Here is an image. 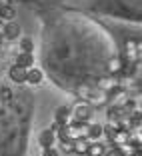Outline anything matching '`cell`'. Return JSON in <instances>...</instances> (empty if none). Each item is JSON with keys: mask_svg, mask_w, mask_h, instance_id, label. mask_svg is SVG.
Returning a JSON list of instances; mask_svg holds the SVG:
<instances>
[{"mask_svg": "<svg viewBox=\"0 0 142 156\" xmlns=\"http://www.w3.org/2000/svg\"><path fill=\"white\" fill-rule=\"evenodd\" d=\"M72 110V120L74 122H90V116H92V106L88 100H78L74 104Z\"/></svg>", "mask_w": 142, "mask_h": 156, "instance_id": "1", "label": "cell"}, {"mask_svg": "<svg viewBox=\"0 0 142 156\" xmlns=\"http://www.w3.org/2000/svg\"><path fill=\"white\" fill-rule=\"evenodd\" d=\"M54 122H58L60 126H64V124H70V122H74V120H72V110H70L68 106H60L58 110H56Z\"/></svg>", "mask_w": 142, "mask_h": 156, "instance_id": "3", "label": "cell"}, {"mask_svg": "<svg viewBox=\"0 0 142 156\" xmlns=\"http://www.w3.org/2000/svg\"><path fill=\"white\" fill-rule=\"evenodd\" d=\"M102 136H104V130H102L100 124H90V128H88V136H86L88 142H96V140H100Z\"/></svg>", "mask_w": 142, "mask_h": 156, "instance_id": "10", "label": "cell"}, {"mask_svg": "<svg viewBox=\"0 0 142 156\" xmlns=\"http://www.w3.org/2000/svg\"><path fill=\"white\" fill-rule=\"evenodd\" d=\"M88 146H90V142H88L86 138H76L74 140V152L80 154V156H84L88 152Z\"/></svg>", "mask_w": 142, "mask_h": 156, "instance_id": "15", "label": "cell"}, {"mask_svg": "<svg viewBox=\"0 0 142 156\" xmlns=\"http://www.w3.org/2000/svg\"><path fill=\"white\" fill-rule=\"evenodd\" d=\"M132 156H142V150H136V152H134Z\"/></svg>", "mask_w": 142, "mask_h": 156, "instance_id": "24", "label": "cell"}, {"mask_svg": "<svg viewBox=\"0 0 142 156\" xmlns=\"http://www.w3.org/2000/svg\"><path fill=\"white\" fill-rule=\"evenodd\" d=\"M124 142H128V130L118 128L116 134L112 136V140H110V144H112V146H118V144H124Z\"/></svg>", "mask_w": 142, "mask_h": 156, "instance_id": "14", "label": "cell"}, {"mask_svg": "<svg viewBox=\"0 0 142 156\" xmlns=\"http://www.w3.org/2000/svg\"><path fill=\"white\" fill-rule=\"evenodd\" d=\"M88 102H90V106H94V108H96V106H104L106 102H108V94H106V92H102V90H98V92L92 90Z\"/></svg>", "mask_w": 142, "mask_h": 156, "instance_id": "9", "label": "cell"}, {"mask_svg": "<svg viewBox=\"0 0 142 156\" xmlns=\"http://www.w3.org/2000/svg\"><path fill=\"white\" fill-rule=\"evenodd\" d=\"M26 82L28 84H32V86H36V84H40L42 82V72L38 68H28L26 70Z\"/></svg>", "mask_w": 142, "mask_h": 156, "instance_id": "12", "label": "cell"}, {"mask_svg": "<svg viewBox=\"0 0 142 156\" xmlns=\"http://www.w3.org/2000/svg\"><path fill=\"white\" fill-rule=\"evenodd\" d=\"M116 150L120 152L122 156H132L134 152H136V146H134L132 142H124V144H118V146H114Z\"/></svg>", "mask_w": 142, "mask_h": 156, "instance_id": "16", "label": "cell"}, {"mask_svg": "<svg viewBox=\"0 0 142 156\" xmlns=\"http://www.w3.org/2000/svg\"><path fill=\"white\" fill-rule=\"evenodd\" d=\"M104 152H106V146H104V144H100V142L96 140V142H90L86 156H104Z\"/></svg>", "mask_w": 142, "mask_h": 156, "instance_id": "13", "label": "cell"}, {"mask_svg": "<svg viewBox=\"0 0 142 156\" xmlns=\"http://www.w3.org/2000/svg\"><path fill=\"white\" fill-rule=\"evenodd\" d=\"M60 148H62V152H66V154L74 152V140H68V138L60 140Z\"/></svg>", "mask_w": 142, "mask_h": 156, "instance_id": "18", "label": "cell"}, {"mask_svg": "<svg viewBox=\"0 0 142 156\" xmlns=\"http://www.w3.org/2000/svg\"><path fill=\"white\" fill-rule=\"evenodd\" d=\"M136 50H138V56H142V40H136Z\"/></svg>", "mask_w": 142, "mask_h": 156, "instance_id": "23", "label": "cell"}, {"mask_svg": "<svg viewBox=\"0 0 142 156\" xmlns=\"http://www.w3.org/2000/svg\"><path fill=\"white\" fill-rule=\"evenodd\" d=\"M14 64L22 66V68H32L34 66V54L32 52H20L18 56H16V62Z\"/></svg>", "mask_w": 142, "mask_h": 156, "instance_id": "8", "label": "cell"}, {"mask_svg": "<svg viewBox=\"0 0 142 156\" xmlns=\"http://www.w3.org/2000/svg\"><path fill=\"white\" fill-rule=\"evenodd\" d=\"M76 94L82 98V100H88V98H90V94H92V88H88V86H78Z\"/></svg>", "mask_w": 142, "mask_h": 156, "instance_id": "20", "label": "cell"}, {"mask_svg": "<svg viewBox=\"0 0 142 156\" xmlns=\"http://www.w3.org/2000/svg\"><path fill=\"white\" fill-rule=\"evenodd\" d=\"M96 86H98V90H102V92L108 94V92H112L114 88H118L120 84H118V78H116L114 74H108V76H102L100 80H98Z\"/></svg>", "mask_w": 142, "mask_h": 156, "instance_id": "2", "label": "cell"}, {"mask_svg": "<svg viewBox=\"0 0 142 156\" xmlns=\"http://www.w3.org/2000/svg\"><path fill=\"white\" fill-rule=\"evenodd\" d=\"M104 156H122L120 154L118 150H116V148H112V150H108V152H104Z\"/></svg>", "mask_w": 142, "mask_h": 156, "instance_id": "22", "label": "cell"}, {"mask_svg": "<svg viewBox=\"0 0 142 156\" xmlns=\"http://www.w3.org/2000/svg\"><path fill=\"white\" fill-rule=\"evenodd\" d=\"M2 36H6L8 40H14V38L20 36V26L14 20H10V22H4V32H2Z\"/></svg>", "mask_w": 142, "mask_h": 156, "instance_id": "6", "label": "cell"}, {"mask_svg": "<svg viewBox=\"0 0 142 156\" xmlns=\"http://www.w3.org/2000/svg\"><path fill=\"white\" fill-rule=\"evenodd\" d=\"M26 70H28V68H22V66L14 64L12 68L8 70L10 80H12V82H26Z\"/></svg>", "mask_w": 142, "mask_h": 156, "instance_id": "5", "label": "cell"}, {"mask_svg": "<svg viewBox=\"0 0 142 156\" xmlns=\"http://www.w3.org/2000/svg\"><path fill=\"white\" fill-rule=\"evenodd\" d=\"M0 8H2V4H0Z\"/></svg>", "mask_w": 142, "mask_h": 156, "instance_id": "25", "label": "cell"}, {"mask_svg": "<svg viewBox=\"0 0 142 156\" xmlns=\"http://www.w3.org/2000/svg\"><path fill=\"white\" fill-rule=\"evenodd\" d=\"M32 48H34V44L30 38H22L20 40V52H32Z\"/></svg>", "mask_w": 142, "mask_h": 156, "instance_id": "19", "label": "cell"}, {"mask_svg": "<svg viewBox=\"0 0 142 156\" xmlns=\"http://www.w3.org/2000/svg\"><path fill=\"white\" fill-rule=\"evenodd\" d=\"M42 156H58V152L54 150V146H50V148H42Z\"/></svg>", "mask_w": 142, "mask_h": 156, "instance_id": "21", "label": "cell"}, {"mask_svg": "<svg viewBox=\"0 0 142 156\" xmlns=\"http://www.w3.org/2000/svg\"><path fill=\"white\" fill-rule=\"evenodd\" d=\"M54 142H56V132L52 128H46V130H42V132H40V146L42 148L54 146Z\"/></svg>", "mask_w": 142, "mask_h": 156, "instance_id": "4", "label": "cell"}, {"mask_svg": "<svg viewBox=\"0 0 142 156\" xmlns=\"http://www.w3.org/2000/svg\"><path fill=\"white\" fill-rule=\"evenodd\" d=\"M124 68V60L120 58V56H114V58H110L108 60V74H120Z\"/></svg>", "mask_w": 142, "mask_h": 156, "instance_id": "11", "label": "cell"}, {"mask_svg": "<svg viewBox=\"0 0 142 156\" xmlns=\"http://www.w3.org/2000/svg\"><path fill=\"white\" fill-rule=\"evenodd\" d=\"M124 52H126V60L128 62H138V50H136V40H126L124 44Z\"/></svg>", "mask_w": 142, "mask_h": 156, "instance_id": "7", "label": "cell"}, {"mask_svg": "<svg viewBox=\"0 0 142 156\" xmlns=\"http://www.w3.org/2000/svg\"><path fill=\"white\" fill-rule=\"evenodd\" d=\"M14 16H16V12H14L12 6H2L0 8V20H4V22H10V20H14Z\"/></svg>", "mask_w": 142, "mask_h": 156, "instance_id": "17", "label": "cell"}]
</instances>
